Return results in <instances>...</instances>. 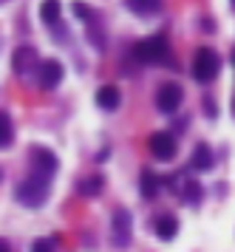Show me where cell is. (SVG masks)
<instances>
[{"instance_id": "6da1fadb", "label": "cell", "mask_w": 235, "mask_h": 252, "mask_svg": "<svg viewBox=\"0 0 235 252\" xmlns=\"http://www.w3.org/2000/svg\"><path fill=\"white\" fill-rule=\"evenodd\" d=\"M134 57L145 65H168L170 63V43L165 34L147 37V40H139L134 46Z\"/></svg>"}, {"instance_id": "7a4b0ae2", "label": "cell", "mask_w": 235, "mask_h": 252, "mask_svg": "<svg viewBox=\"0 0 235 252\" xmlns=\"http://www.w3.org/2000/svg\"><path fill=\"white\" fill-rule=\"evenodd\" d=\"M14 195H17V201L26 204V207H43L45 198H48V176L34 170L29 179H23V182L17 184Z\"/></svg>"}, {"instance_id": "3957f363", "label": "cell", "mask_w": 235, "mask_h": 252, "mask_svg": "<svg viewBox=\"0 0 235 252\" xmlns=\"http://www.w3.org/2000/svg\"><path fill=\"white\" fill-rule=\"evenodd\" d=\"M218 68H221V60L213 48H199L196 57H193V77L199 82H213L218 77Z\"/></svg>"}, {"instance_id": "277c9868", "label": "cell", "mask_w": 235, "mask_h": 252, "mask_svg": "<svg viewBox=\"0 0 235 252\" xmlns=\"http://www.w3.org/2000/svg\"><path fill=\"white\" fill-rule=\"evenodd\" d=\"M147 148H150V153H153V159L170 161L173 156H176L179 145H176V136H173V133H168V130H156V133H150V139H147Z\"/></svg>"}, {"instance_id": "5b68a950", "label": "cell", "mask_w": 235, "mask_h": 252, "mask_svg": "<svg viewBox=\"0 0 235 252\" xmlns=\"http://www.w3.org/2000/svg\"><path fill=\"white\" fill-rule=\"evenodd\" d=\"M181 99H184V91H181V85H176V82H165V85L156 91V108L162 111V114L179 111Z\"/></svg>"}, {"instance_id": "8992f818", "label": "cell", "mask_w": 235, "mask_h": 252, "mask_svg": "<svg viewBox=\"0 0 235 252\" xmlns=\"http://www.w3.org/2000/svg\"><path fill=\"white\" fill-rule=\"evenodd\" d=\"M66 77V68L60 65V60H43L37 65V85L40 88H57Z\"/></svg>"}, {"instance_id": "52a82bcc", "label": "cell", "mask_w": 235, "mask_h": 252, "mask_svg": "<svg viewBox=\"0 0 235 252\" xmlns=\"http://www.w3.org/2000/svg\"><path fill=\"white\" fill-rule=\"evenodd\" d=\"M32 161H34V170L48 176V179L57 173V156L48 148H34L32 150Z\"/></svg>"}, {"instance_id": "ba28073f", "label": "cell", "mask_w": 235, "mask_h": 252, "mask_svg": "<svg viewBox=\"0 0 235 252\" xmlns=\"http://www.w3.org/2000/svg\"><path fill=\"white\" fill-rule=\"evenodd\" d=\"M113 241L116 244H128L131 241V213L128 210H116L113 213Z\"/></svg>"}, {"instance_id": "9c48e42d", "label": "cell", "mask_w": 235, "mask_h": 252, "mask_svg": "<svg viewBox=\"0 0 235 252\" xmlns=\"http://www.w3.org/2000/svg\"><path fill=\"white\" fill-rule=\"evenodd\" d=\"M122 102V94L116 85H102L100 91H97V105H100L102 111H116Z\"/></svg>"}, {"instance_id": "30bf717a", "label": "cell", "mask_w": 235, "mask_h": 252, "mask_svg": "<svg viewBox=\"0 0 235 252\" xmlns=\"http://www.w3.org/2000/svg\"><path fill=\"white\" fill-rule=\"evenodd\" d=\"M11 63H14V71H17V74H29V68H32V65H40V63H37V51H34V48H29V46L17 48Z\"/></svg>"}, {"instance_id": "8fae6325", "label": "cell", "mask_w": 235, "mask_h": 252, "mask_svg": "<svg viewBox=\"0 0 235 252\" xmlns=\"http://www.w3.org/2000/svg\"><path fill=\"white\" fill-rule=\"evenodd\" d=\"M213 167V150L207 148V145H196L190 156V170H199V173H207Z\"/></svg>"}, {"instance_id": "7c38bea8", "label": "cell", "mask_w": 235, "mask_h": 252, "mask_svg": "<svg viewBox=\"0 0 235 252\" xmlns=\"http://www.w3.org/2000/svg\"><path fill=\"white\" fill-rule=\"evenodd\" d=\"M176 232H179V221H176L173 216H159L156 218V235L162 241H173Z\"/></svg>"}, {"instance_id": "4fadbf2b", "label": "cell", "mask_w": 235, "mask_h": 252, "mask_svg": "<svg viewBox=\"0 0 235 252\" xmlns=\"http://www.w3.org/2000/svg\"><path fill=\"white\" fill-rule=\"evenodd\" d=\"M128 6H131L139 17H153V14H159V9H162V0H128Z\"/></svg>"}, {"instance_id": "5bb4252c", "label": "cell", "mask_w": 235, "mask_h": 252, "mask_svg": "<svg viewBox=\"0 0 235 252\" xmlns=\"http://www.w3.org/2000/svg\"><path fill=\"white\" fill-rule=\"evenodd\" d=\"M60 0H43V6H40V17H43L45 26H57L60 23Z\"/></svg>"}, {"instance_id": "9a60e30c", "label": "cell", "mask_w": 235, "mask_h": 252, "mask_svg": "<svg viewBox=\"0 0 235 252\" xmlns=\"http://www.w3.org/2000/svg\"><path fill=\"white\" fill-rule=\"evenodd\" d=\"M11 139H14V125H11V116L6 111H0V150L9 148Z\"/></svg>"}, {"instance_id": "2e32d148", "label": "cell", "mask_w": 235, "mask_h": 252, "mask_svg": "<svg viewBox=\"0 0 235 252\" xmlns=\"http://www.w3.org/2000/svg\"><path fill=\"white\" fill-rule=\"evenodd\" d=\"M156 193H159V179L150 170H145L142 173V195L145 198H153Z\"/></svg>"}, {"instance_id": "e0dca14e", "label": "cell", "mask_w": 235, "mask_h": 252, "mask_svg": "<svg viewBox=\"0 0 235 252\" xmlns=\"http://www.w3.org/2000/svg\"><path fill=\"white\" fill-rule=\"evenodd\" d=\"M102 187V179L100 176H94V179H85V182H79V193L82 195H97Z\"/></svg>"}, {"instance_id": "ac0fdd59", "label": "cell", "mask_w": 235, "mask_h": 252, "mask_svg": "<svg viewBox=\"0 0 235 252\" xmlns=\"http://www.w3.org/2000/svg\"><path fill=\"white\" fill-rule=\"evenodd\" d=\"M184 190H187V195H184L187 204H199L201 201V184H187Z\"/></svg>"}, {"instance_id": "d6986e66", "label": "cell", "mask_w": 235, "mask_h": 252, "mask_svg": "<svg viewBox=\"0 0 235 252\" xmlns=\"http://www.w3.org/2000/svg\"><path fill=\"white\" fill-rule=\"evenodd\" d=\"M74 14H77L79 20H91V9L85 3H74Z\"/></svg>"}, {"instance_id": "ffe728a7", "label": "cell", "mask_w": 235, "mask_h": 252, "mask_svg": "<svg viewBox=\"0 0 235 252\" xmlns=\"http://www.w3.org/2000/svg\"><path fill=\"white\" fill-rule=\"evenodd\" d=\"M54 244H57V238H51V241H34L32 250H51Z\"/></svg>"}, {"instance_id": "44dd1931", "label": "cell", "mask_w": 235, "mask_h": 252, "mask_svg": "<svg viewBox=\"0 0 235 252\" xmlns=\"http://www.w3.org/2000/svg\"><path fill=\"white\" fill-rule=\"evenodd\" d=\"M0 250H9V241H3V238H0Z\"/></svg>"}, {"instance_id": "7402d4cb", "label": "cell", "mask_w": 235, "mask_h": 252, "mask_svg": "<svg viewBox=\"0 0 235 252\" xmlns=\"http://www.w3.org/2000/svg\"><path fill=\"white\" fill-rule=\"evenodd\" d=\"M233 6H235V0H233Z\"/></svg>"}, {"instance_id": "603a6c76", "label": "cell", "mask_w": 235, "mask_h": 252, "mask_svg": "<svg viewBox=\"0 0 235 252\" xmlns=\"http://www.w3.org/2000/svg\"><path fill=\"white\" fill-rule=\"evenodd\" d=\"M0 3H3V0H0Z\"/></svg>"}]
</instances>
